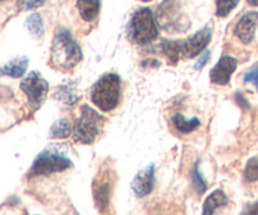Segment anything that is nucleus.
Returning a JSON list of instances; mask_svg holds the SVG:
<instances>
[{
  "label": "nucleus",
  "mask_w": 258,
  "mask_h": 215,
  "mask_svg": "<svg viewBox=\"0 0 258 215\" xmlns=\"http://www.w3.org/2000/svg\"><path fill=\"white\" fill-rule=\"evenodd\" d=\"M82 60V50L68 30L55 34L50 49L49 64L58 70H71Z\"/></svg>",
  "instance_id": "f257e3e1"
},
{
  "label": "nucleus",
  "mask_w": 258,
  "mask_h": 215,
  "mask_svg": "<svg viewBox=\"0 0 258 215\" xmlns=\"http://www.w3.org/2000/svg\"><path fill=\"white\" fill-rule=\"evenodd\" d=\"M71 166H72V160L67 158L66 146L53 144L37 156L29 170V175H49V174L67 170Z\"/></svg>",
  "instance_id": "f03ea898"
},
{
  "label": "nucleus",
  "mask_w": 258,
  "mask_h": 215,
  "mask_svg": "<svg viewBox=\"0 0 258 215\" xmlns=\"http://www.w3.org/2000/svg\"><path fill=\"white\" fill-rule=\"evenodd\" d=\"M121 100V80L116 73H106L91 90V101L100 110H115Z\"/></svg>",
  "instance_id": "7ed1b4c3"
},
{
  "label": "nucleus",
  "mask_w": 258,
  "mask_h": 215,
  "mask_svg": "<svg viewBox=\"0 0 258 215\" xmlns=\"http://www.w3.org/2000/svg\"><path fill=\"white\" fill-rule=\"evenodd\" d=\"M159 30L155 17L149 8L134 13L128 25V39L136 44H148L158 38Z\"/></svg>",
  "instance_id": "20e7f679"
},
{
  "label": "nucleus",
  "mask_w": 258,
  "mask_h": 215,
  "mask_svg": "<svg viewBox=\"0 0 258 215\" xmlns=\"http://www.w3.org/2000/svg\"><path fill=\"white\" fill-rule=\"evenodd\" d=\"M105 117L96 112L90 106L85 105L81 108V115L73 127V141L78 144L91 145L100 135Z\"/></svg>",
  "instance_id": "39448f33"
},
{
  "label": "nucleus",
  "mask_w": 258,
  "mask_h": 215,
  "mask_svg": "<svg viewBox=\"0 0 258 215\" xmlns=\"http://www.w3.org/2000/svg\"><path fill=\"white\" fill-rule=\"evenodd\" d=\"M158 23L163 29L170 33L185 32L189 28V22L181 12V8L176 0H165L159 5Z\"/></svg>",
  "instance_id": "423d86ee"
},
{
  "label": "nucleus",
  "mask_w": 258,
  "mask_h": 215,
  "mask_svg": "<svg viewBox=\"0 0 258 215\" xmlns=\"http://www.w3.org/2000/svg\"><path fill=\"white\" fill-rule=\"evenodd\" d=\"M20 90L27 96L30 107L37 111L47 100L49 86L39 73L33 70L20 82Z\"/></svg>",
  "instance_id": "0eeeda50"
},
{
  "label": "nucleus",
  "mask_w": 258,
  "mask_h": 215,
  "mask_svg": "<svg viewBox=\"0 0 258 215\" xmlns=\"http://www.w3.org/2000/svg\"><path fill=\"white\" fill-rule=\"evenodd\" d=\"M111 173L110 170H102L95 179L92 185L93 199L96 206L101 213L107 210L111 198Z\"/></svg>",
  "instance_id": "6e6552de"
},
{
  "label": "nucleus",
  "mask_w": 258,
  "mask_h": 215,
  "mask_svg": "<svg viewBox=\"0 0 258 215\" xmlns=\"http://www.w3.org/2000/svg\"><path fill=\"white\" fill-rule=\"evenodd\" d=\"M212 38V28L206 27L202 30L197 32L193 37L188 38L181 42V57L194 58L201 54Z\"/></svg>",
  "instance_id": "1a4fd4ad"
},
{
  "label": "nucleus",
  "mask_w": 258,
  "mask_h": 215,
  "mask_svg": "<svg viewBox=\"0 0 258 215\" xmlns=\"http://www.w3.org/2000/svg\"><path fill=\"white\" fill-rule=\"evenodd\" d=\"M237 68V59L231 55H223L211 70V82L214 85L226 86L231 81Z\"/></svg>",
  "instance_id": "9d476101"
},
{
  "label": "nucleus",
  "mask_w": 258,
  "mask_h": 215,
  "mask_svg": "<svg viewBox=\"0 0 258 215\" xmlns=\"http://www.w3.org/2000/svg\"><path fill=\"white\" fill-rule=\"evenodd\" d=\"M258 28V12L246 13L234 28V34L244 44H248L254 39Z\"/></svg>",
  "instance_id": "9b49d317"
},
{
  "label": "nucleus",
  "mask_w": 258,
  "mask_h": 215,
  "mask_svg": "<svg viewBox=\"0 0 258 215\" xmlns=\"http://www.w3.org/2000/svg\"><path fill=\"white\" fill-rule=\"evenodd\" d=\"M154 184H155V168L154 165H150L136 174L131 183V189L138 198H144L153 191Z\"/></svg>",
  "instance_id": "f8f14e48"
},
{
  "label": "nucleus",
  "mask_w": 258,
  "mask_h": 215,
  "mask_svg": "<svg viewBox=\"0 0 258 215\" xmlns=\"http://www.w3.org/2000/svg\"><path fill=\"white\" fill-rule=\"evenodd\" d=\"M229 203L228 196L226 195L222 189L214 190L208 198L206 199L203 204V215H214L217 209L223 208Z\"/></svg>",
  "instance_id": "ddd939ff"
},
{
  "label": "nucleus",
  "mask_w": 258,
  "mask_h": 215,
  "mask_svg": "<svg viewBox=\"0 0 258 215\" xmlns=\"http://www.w3.org/2000/svg\"><path fill=\"white\" fill-rule=\"evenodd\" d=\"M100 0H77V9L81 18L86 22H92L98 17L100 13Z\"/></svg>",
  "instance_id": "4468645a"
},
{
  "label": "nucleus",
  "mask_w": 258,
  "mask_h": 215,
  "mask_svg": "<svg viewBox=\"0 0 258 215\" xmlns=\"http://www.w3.org/2000/svg\"><path fill=\"white\" fill-rule=\"evenodd\" d=\"M28 68V58L27 57H18L15 59L10 60L5 65H3L0 72L3 76H9L13 78L22 77Z\"/></svg>",
  "instance_id": "2eb2a0df"
},
{
  "label": "nucleus",
  "mask_w": 258,
  "mask_h": 215,
  "mask_svg": "<svg viewBox=\"0 0 258 215\" xmlns=\"http://www.w3.org/2000/svg\"><path fill=\"white\" fill-rule=\"evenodd\" d=\"M54 98L68 106H73L80 101V96L76 92L75 85H71V83L58 86L57 90L54 91Z\"/></svg>",
  "instance_id": "dca6fc26"
},
{
  "label": "nucleus",
  "mask_w": 258,
  "mask_h": 215,
  "mask_svg": "<svg viewBox=\"0 0 258 215\" xmlns=\"http://www.w3.org/2000/svg\"><path fill=\"white\" fill-rule=\"evenodd\" d=\"M161 50L168 59L169 64H176L181 58V42L173 40H163Z\"/></svg>",
  "instance_id": "f3484780"
},
{
  "label": "nucleus",
  "mask_w": 258,
  "mask_h": 215,
  "mask_svg": "<svg viewBox=\"0 0 258 215\" xmlns=\"http://www.w3.org/2000/svg\"><path fill=\"white\" fill-rule=\"evenodd\" d=\"M173 125L180 133H190L201 126V121L197 117L186 120L181 113H175L173 116Z\"/></svg>",
  "instance_id": "a211bd4d"
},
{
  "label": "nucleus",
  "mask_w": 258,
  "mask_h": 215,
  "mask_svg": "<svg viewBox=\"0 0 258 215\" xmlns=\"http://www.w3.org/2000/svg\"><path fill=\"white\" fill-rule=\"evenodd\" d=\"M71 133H73V127L72 123L67 118H60V120L55 121L49 131L52 138H67L70 137Z\"/></svg>",
  "instance_id": "6ab92c4d"
},
{
  "label": "nucleus",
  "mask_w": 258,
  "mask_h": 215,
  "mask_svg": "<svg viewBox=\"0 0 258 215\" xmlns=\"http://www.w3.org/2000/svg\"><path fill=\"white\" fill-rule=\"evenodd\" d=\"M28 30L32 33L34 37L42 38L44 35V24H43V18L42 15L34 13L30 17H28L27 22H25Z\"/></svg>",
  "instance_id": "aec40b11"
},
{
  "label": "nucleus",
  "mask_w": 258,
  "mask_h": 215,
  "mask_svg": "<svg viewBox=\"0 0 258 215\" xmlns=\"http://www.w3.org/2000/svg\"><path fill=\"white\" fill-rule=\"evenodd\" d=\"M243 178L247 183H254L258 181V156H254L247 163L244 169Z\"/></svg>",
  "instance_id": "412c9836"
},
{
  "label": "nucleus",
  "mask_w": 258,
  "mask_h": 215,
  "mask_svg": "<svg viewBox=\"0 0 258 215\" xmlns=\"http://www.w3.org/2000/svg\"><path fill=\"white\" fill-rule=\"evenodd\" d=\"M191 181H193V188L198 194H203L207 190V183L199 171V163L194 165L193 171H191Z\"/></svg>",
  "instance_id": "4be33fe9"
},
{
  "label": "nucleus",
  "mask_w": 258,
  "mask_h": 215,
  "mask_svg": "<svg viewBox=\"0 0 258 215\" xmlns=\"http://www.w3.org/2000/svg\"><path fill=\"white\" fill-rule=\"evenodd\" d=\"M238 3L239 0H217V15L221 18L227 17Z\"/></svg>",
  "instance_id": "5701e85b"
},
{
  "label": "nucleus",
  "mask_w": 258,
  "mask_h": 215,
  "mask_svg": "<svg viewBox=\"0 0 258 215\" xmlns=\"http://www.w3.org/2000/svg\"><path fill=\"white\" fill-rule=\"evenodd\" d=\"M47 0H19V8L23 10L35 9V8L43 5Z\"/></svg>",
  "instance_id": "b1692460"
},
{
  "label": "nucleus",
  "mask_w": 258,
  "mask_h": 215,
  "mask_svg": "<svg viewBox=\"0 0 258 215\" xmlns=\"http://www.w3.org/2000/svg\"><path fill=\"white\" fill-rule=\"evenodd\" d=\"M243 81L244 83H252L258 88V65H256L252 70H249L248 73H246Z\"/></svg>",
  "instance_id": "393cba45"
},
{
  "label": "nucleus",
  "mask_w": 258,
  "mask_h": 215,
  "mask_svg": "<svg viewBox=\"0 0 258 215\" xmlns=\"http://www.w3.org/2000/svg\"><path fill=\"white\" fill-rule=\"evenodd\" d=\"M209 58H211V52H209V50H206V52H203V53H202L201 58L198 59V62H197L196 65H194V68H196L197 70H201L202 68H203L204 65L208 63Z\"/></svg>",
  "instance_id": "a878e982"
},
{
  "label": "nucleus",
  "mask_w": 258,
  "mask_h": 215,
  "mask_svg": "<svg viewBox=\"0 0 258 215\" xmlns=\"http://www.w3.org/2000/svg\"><path fill=\"white\" fill-rule=\"evenodd\" d=\"M241 215H258V201L247 204Z\"/></svg>",
  "instance_id": "bb28decb"
},
{
  "label": "nucleus",
  "mask_w": 258,
  "mask_h": 215,
  "mask_svg": "<svg viewBox=\"0 0 258 215\" xmlns=\"http://www.w3.org/2000/svg\"><path fill=\"white\" fill-rule=\"evenodd\" d=\"M159 65H160V63L155 59L144 60V62L141 63V67H159Z\"/></svg>",
  "instance_id": "cd10ccee"
},
{
  "label": "nucleus",
  "mask_w": 258,
  "mask_h": 215,
  "mask_svg": "<svg viewBox=\"0 0 258 215\" xmlns=\"http://www.w3.org/2000/svg\"><path fill=\"white\" fill-rule=\"evenodd\" d=\"M236 98H237V101H238L239 105H241V106H244V107H249V106H248V102H247V101L244 100L243 95H241V93H237Z\"/></svg>",
  "instance_id": "c85d7f7f"
},
{
  "label": "nucleus",
  "mask_w": 258,
  "mask_h": 215,
  "mask_svg": "<svg viewBox=\"0 0 258 215\" xmlns=\"http://www.w3.org/2000/svg\"><path fill=\"white\" fill-rule=\"evenodd\" d=\"M248 2L249 5H252V7H258V0H247Z\"/></svg>",
  "instance_id": "c756f323"
},
{
  "label": "nucleus",
  "mask_w": 258,
  "mask_h": 215,
  "mask_svg": "<svg viewBox=\"0 0 258 215\" xmlns=\"http://www.w3.org/2000/svg\"><path fill=\"white\" fill-rule=\"evenodd\" d=\"M140 2H151V0H140Z\"/></svg>",
  "instance_id": "7c9ffc66"
}]
</instances>
